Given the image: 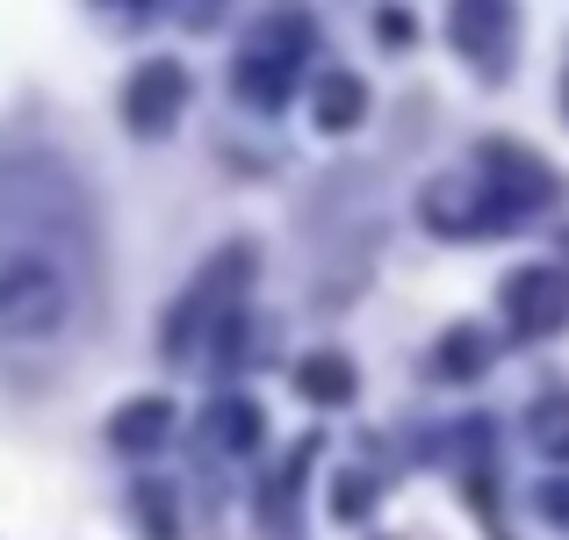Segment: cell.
Segmentation results:
<instances>
[{
    "label": "cell",
    "instance_id": "obj_1",
    "mask_svg": "<svg viewBox=\"0 0 569 540\" xmlns=\"http://www.w3.org/2000/svg\"><path fill=\"white\" fill-rule=\"evenodd\" d=\"M80 310H87V281L66 246L29 238V231L0 238V347L14 353L58 347L80 324Z\"/></svg>",
    "mask_w": 569,
    "mask_h": 540
},
{
    "label": "cell",
    "instance_id": "obj_2",
    "mask_svg": "<svg viewBox=\"0 0 569 540\" xmlns=\"http://www.w3.org/2000/svg\"><path fill=\"white\" fill-rule=\"evenodd\" d=\"M303 51H310V22H303V14H274V22L260 29V43L238 58V94H246L252 109H281L289 72H296Z\"/></svg>",
    "mask_w": 569,
    "mask_h": 540
},
{
    "label": "cell",
    "instance_id": "obj_3",
    "mask_svg": "<svg viewBox=\"0 0 569 540\" xmlns=\"http://www.w3.org/2000/svg\"><path fill=\"white\" fill-rule=\"evenodd\" d=\"M181 101H188V72L173 66V58H152V66H138L130 87H123V123L138 130V138H167Z\"/></svg>",
    "mask_w": 569,
    "mask_h": 540
},
{
    "label": "cell",
    "instance_id": "obj_4",
    "mask_svg": "<svg viewBox=\"0 0 569 540\" xmlns=\"http://www.w3.org/2000/svg\"><path fill=\"white\" fill-rule=\"evenodd\" d=\"M455 51L469 58L476 72L498 80L505 72V51H512V0H455Z\"/></svg>",
    "mask_w": 569,
    "mask_h": 540
},
{
    "label": "cell",
    "instance_id": "obj_5",
    "mask_svg": "<svg viewBox=\"0 0 569 540\" xmlns=\"http://www.w3.org/2000/svg\"><path fill=\"white\" fill-rule=\"evenodd\" d=\"M505 310H512L519 332H556L569 318V274L562 267H527V274L505 281Z\"/></svg>",
    "mask_w": 569,
    "mask_h": 540
},
{
    "label": "cell",
    "instance_id": "obj_6",
    "mask_svg": "<svg viewBox=\"0 0 569 540\" xmlns=\"http://www.w3.org/2000/svg\"><path fill=\"white\" fill-rule=\"evenodd\" d=\"M167 432H173V403H159V397H144V403H130V411H116V418H109V440H116V447H130V454L159 447Z\"/></svg>",
    "mask_w": 569,
    "mask_h": 540
},
{
    "label": "cell",
    "instance_id": "obj_7",
    "mask_svg": "<svg viewBox=\"0 0 569 540\" xmlns=\"http://www.w3.org/2000/svg\"><path fill=\"white\" fill-rule=\"evenodd\" d=\"M361 109H368V94H361V80H353V72H339V80H325V87H318V130H347V123H361Z\"/></svg>",
    "mask_w": 569,
    "mask_h": 540
},
{
    "label": "cell",
    "instance_id": "obj_8",
    "mask_svg": "<svg viewBox=\"0 0 569 540\" xmlns=\"http://www.w3.org/2000/svg\"><path fill=\"white\" fill-rule=\"evenodd\" d=\"M296 382H303V397H318V403H347V397H353V368H347L339 353L303 360V368H296Z\"/></svg>",
    "mask_w": 569,
    "mask_h": 540
},
{
    "label": "cell",
    "instance_id": "obj_9",
    "mask_svg": "<svg viewBox=\"0 0 569 540\" xmlns=\"http://www.w3.org/2000/svg\"><path fill=\"white\" fill-rule=\"evenodd\" d=\"M209 432H217L231 454H246V447L260 440V411H252L246 397H231V403H217V411H209Z\"/></svg>",
    "mask_w": 569,
    "mask_h": 540
},
{
    "label": "cell",
    "instance_id": "obj_10",
    "mask_svg": "<svg viewBox=\"0 0 569 540\" xmlns=\"http://www.w3.org/2000/svg\"><path fill=\"white\" fill-rule=\"evenodd\" d=\"M533 440H541L548 454H569V397H548L541 411H533Z\"/></svg>",
    "mask_w": 569,
    "mask_h": 540
},
{
    "label": "cell",
    "instance_id": "obj_11",
    "mask_svg": "<svg viewBox=\"0 0 569 540\" xmlns=\"http://www.w3.org/2000/svg\"><path fill=\"white\" fill-rule=\"evenodd\" d=\"M447 368H455V374H469V368H483V347H476V339H469V332H461V339H447Z\"/></svg>",
    "mask_w": 569,
    "mask_h": 540
},
{
    "label": "cell",
    "instance_id": "obj_12",
    "mask_svg": "<svg viewBox=\"0 0 569 540\" xmlns=\"http://www.w3.org/2000/svg\"><path fill=\"white\" fill-rule=\"evenodd\" d=\"M382 43H411V14H397V8H382Z\"/></svg>",
    "mask_w": 569,
    "mask_h": 540
},
{
    "label": "cell",
    "instance_id": "obj_13",
    "mask_svg": "<svg viewBox=\"0 0 569 540\" xmlns=\"http://www.w3.org/2000/svg\"><path fill=\"white\" fill-rule=\"evenodd\" d=\"M217 8H223V0H181L188 22H217Z\"/></svg>",
    "mask_w": 569,
    "mask_h": 540
},
{
    "label": "cell",
    "instance_id": "obj_14",
    "mask_svg": "<svg viewBox=\"0 0 569 540\" xmlns=\"http://www.w3.org/2000/svg\"><path fill=\"white\" fill-rule=\"evenodd\" d=\"M123 8H144V0H123Z\"/></svg>",
    "mask_w": 569,
    "mask_h": 540
}]
</instances>
